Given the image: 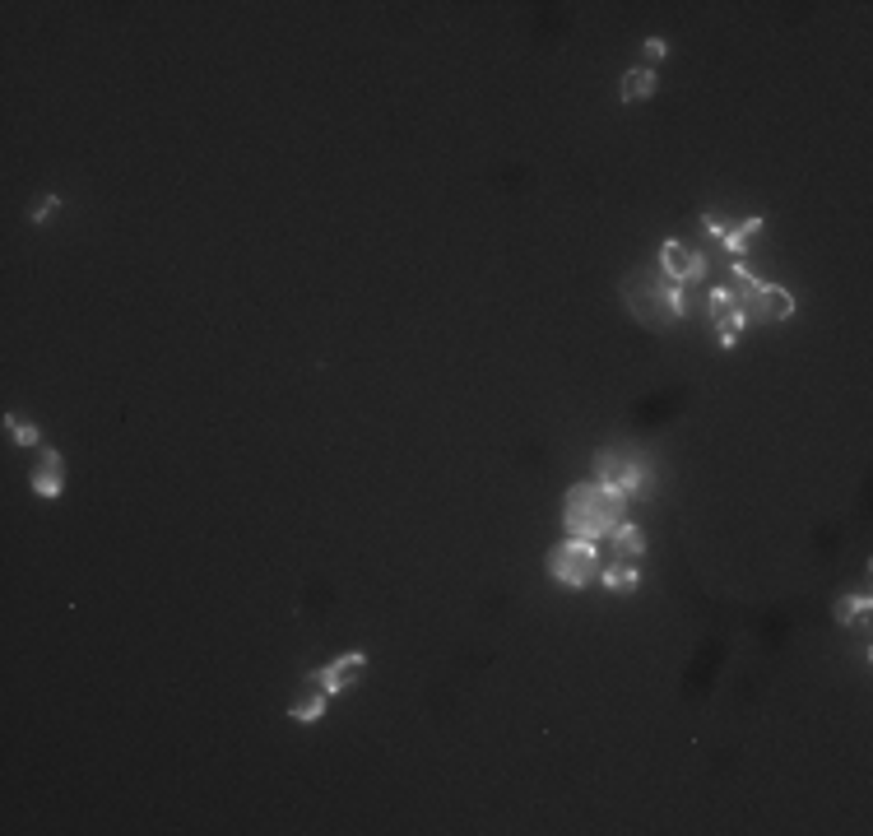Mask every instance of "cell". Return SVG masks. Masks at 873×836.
<instances>
[{"label": "cell", "mask_w": 873, "mask_h": 836, "mask_svg": "<svg viewBox=\"0 0 873 836\" xmlns=\"http://www.w3.org/2000/svg\"><path fill=\"white\" fill-rule=\"evenodd\" d=\"M5 432H10V437L24 446V451H28V446H42V432L33 428V423H24L19 414H5Z\"/></svg>", "instance_id": "5bb4252c"}, {"label": "cell", "mask_w": 873, "mask_h": 836, "mask_svg": "<svg viewBox=\"0 0 873 836\" xmlns=\"http://www.w3.org/2000/svg\"><path fill=\"white\" fill-rule=\"evenodd\" d=\"M28 484H33L38 497H47V502L66 493V460H61V451L42 446V460H38V470L28 474Z\"/></svg>", "instance_id": "ba28073f"}, {"label": "cell", "mask_w": 873, "mask_h": 836, "mask_svg": "<svg viewBox=\"0 0 873 836\" xmlns=\"http://www.w3.org/2000/svg\"><path fill=\"white\" fill-rule=\"evenodd\" d=\"M367 674V655L363 651H349V655H339L335 665H326V669H316L312 679H316V688H321V693H344V688H353V683L363 679Z\"/></svg>", "instance_id": "52a82bcc"}, {"label": "cell", "mask_w": 873, "mask_h": 836, "mask_svg": "<svg viewBox=\"0 0 873 836\" xmlns=\"http://www.w3.org/2000/svg\"><path fill=\"white\" fill-rule=\"evenodd\" d=\"M548 576H553L562 590H586L590 581L600 576V544L567 535L562 544L548 549Z\"/></svg>", "instance_id": "3957f363"}, {"label": "cell", "mask_w": 873, "mask_h": 836, "mask_svg": "<svg viewBox=\"0 0 873 836\" xmlns=\"http://www.w3.org/2000/svg\"><path fill=\"white\" fill-rule=\"evenodd\" d=\"M623 302L646 330H669L688 316V284L669 279L665 270H632L623 284Z\"/></svg>", "instance_id": "6da1fadb"}, {"label": "cell", "mask_w": 873, "mask_h": 836, "mask_svg": "<svg viewBox=\"0 0 873 836\" xmlns=\"http://www.w3.org/2000/svg\"><path fill=\"white\" fill-rule=\"evenodd\" d=\"M665 56H669L665 38H646V61H665Z\"/></svg>", "instance_id": "9a60e30c"}, {"label": "cell", "mask_w": 873, "mask_h": 836, "mask_svg": "<svg viewBox=\"0 0 873 836\" xmlns=\"http://www.w3.org/2000/svg\"><path fill=\"white\" fill-rule=\"evenodd\" d=\"M832 614H836V623H841V627L860 623V614H869V595H841Z\"/></svg>", "instance_id": "4fadbf2b"}, {"label": "cell", "mask_w": 873, "mask_h": 836, "mask_svg": "<svg viewBox=\"0 0 873 836\" xmlns=\"http://www.w3.org/2000/svg\"><path fill=\"white\" fill-rule=\"evenodd\" d=\"M595 479H600L604 488H613V493H623V497H641L646 493V484H651V465L637 460V456L600 451V460H595Z\"/></svg>", "instance_id": "277c9868"}, {"label": "cell", "mask_w": 873, "mask_h": 836, "mask_svg": "<svg viewBox=\"0 0 873 836\" xmlns=\"http://www.w3.org/2000/svg\"><path fill=\"white\" fill-rule=\"evenodd\" d=\"M660 270H665L669 279H678V284H702L706 279V256L702 251L683 247V242H665L660 247Z\"/></svg>", "instance_id": "8992f818"}, {"label": "cell", "mask_w": 873, "mask_h": 836, "mask_svg": "<svg viewBox=\"0 0 873 836\" xmlns=\"http://www.w3.org/2000/svg\"><path fill=\"white\" fill-rule=\"evenodd\" d=\"M609 539H613V553H618V562H641V558H646V535H641L632 521H623Z\"/></svg>", "instance_id": "30bf717a"}, {"label": "cell", "mask_w": 873, "mask_h": 836, "mask_svg": "<svg viewBox=\"0 0 873 836\" xmlns=\"http://www.w3.org/2000/svg\"><path fill=\"white\" fill-rule=\"evenodd\" d=\"M739 307H743V316H748V326H771V321H790V316H795V293L781 284H762V279H757V288L739 302Z\"/></svg>", "instance_id": "5b68a950"}, {"label": "cell", "mask_w": 873, "mask_h": 836, "mask_svg": "<svg viewBox=\"0 0 873 836\" xmlns=\"http://www.w3.org/2000/svg\"><path fill=\"white\" fill-rule=\"evenodd\" d=\"M655 89H660L655 70L641 66V70H627V75H623V84H618V98H623V103H641V98H651Z\"/></svg>", "instance_id": "8fae6325"}, {"label": "cell", "mask_w": 873, "mask_h": 836, "mask_svg": "<svg viewBox=\"0 0 873 836\" xmlns=\"http://www.w3.org/2000/svg\"><path fill=\"white\" fill-rule=\"evenodd\" d=\"M641 581V567L637 562H613V567H600V586L609 595H632Z\"/></svg>", "instance_id": "9c48e42d"}, {"label": "cell", "mask_w": 873, "mask_h": 836, "mask_svg": "<svg viewBox=\"0 0 873 836\" xmlns=\"http://www.w3.org/2000/svg\"><path fill=\"white\" fill-rule=\"evenodd\" d=\"M623 511H627L623 493H613L600 479H590V484H576L572 493H567V502H562V525H567L576 539L600 544V539H609L613 530L623 525Z\"/></svg>", "instance_id": "7a4b0ae2"}, {"label": "cell", "mask_w": 873, "mask_h": 836, "mask_svg": "<svg viewBox=\"0 0 873 836\" xmlns=\"http://www.w3.org/2000/svg\"><path fill=\"white\" fill-rule=\"evenodd\" d=\"M326 702H330V693H321V688H312V693L302 697L293 711H288V720H298V725H312V720H321L326 716Z\"/></svg>", "instance_id": "7c38bea8"}, {"label": "cell", "mask_w": 873, "mask_h": 836, "mask_svg": "<svg viewBox=\"0 0 873 836\" xmlns=\"http://www.w3.org/2000/svg\"><path fill=\"white\" fill-rule=\"evenodd\" d=\"M56 205H61V200H56V196H47V200H42L38 209H33V223H42V219H47V214H52Z\"/></svg>", "instance_id": "2e32d148"}]
</instances>
